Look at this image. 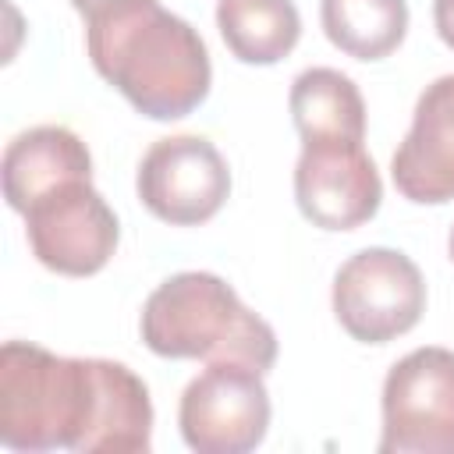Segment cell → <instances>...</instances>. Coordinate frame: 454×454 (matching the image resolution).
Returning <instances> with one entry per match:
<instances>
[{"label": "cell", "instance_id": "obj_1", "mask_svg": "<svg viewBox=\"0 0 454 454\" xmlns=\"http://www.w3.org/2000/svg\"><path fill=\"white\" fill-rule=\"evenodd\" d=\"M0 443L25 454H145L153 401L124 362L67 358L7 340L0 348Z\"/></svg>", "mask_w": 454, "mask_h": 454}, {"label": "cell", "instance_id": "obj_2", "mask_svg": "<svg viewBox=\"0 0 454 454\" xmlns=\"http://www.w3.org/2000/svg\"><path fill=\"white\" fill-rule=\"evenodd\" d=\"M92 67L145 117H188L213 82L202 35L160 0H114L85 14Z\"/></svg>", "mask_w": 454, "mask_h": 454}, {"label": "cell", "instance_id": "obj_3", "mask_svg": "<svg viewBox=\"0 0 454 454\" xmlns=\"http://www.w3.org/2000/svg\"><path fill=\"white\" fill-rule=\"evenodd\" d=\"M142 340L160 358L245 362L266 372L277 362V333L216 273L167 277L142 309Z\"/></svg>", "mask_w": 454, "mask_h": 454}, {"label": "cell", "instance_id": "obj_4", "mask_svg": "<svg viewBox=\"0 0 454 454\" xmlns=\"http://www.w3.org/2000/svg\"><path fill=\"white\" fill-rule=\"evenodd\" d=\"M380 454H454V351L415 348L383 380Z\"/></svg>", "mask_w": 454, "mask_h": 454}, {"label": "cell", "instance_id": "obj_5", "mask_svg": "<svg viewBox=\"0 0 454 454\" xmlns=\"http://www.w3.org/2000/svg\"><path fill=\"white\" fill-rule=\"evenodd\" d=\"M426 312V280L397 248H362L333 277V316L362 344L408 333Z\"/></svg>", "mask_w": 454, "mask_h": 454}, {"label": "cell", "instance_id": "obj_6", "mask_svg": "<svg viewBox=\"0 0 454 454\" xmlns=\"http://www.w3.org/2000/svg\"><path fill=\"white\" fill-rule=\"evenodd\" d=\"M177 426L199 454H248L266 440L270 394L245 362H209L181 394Z\"/></svg>", "mask_w": 454, "mask_h": 454}, {"label": "cell", "instance_id": "obj_7", "mask_svg": "<svg viewBox=\"0 0 454 454\" xmlns=\"http://www.w3.org/2000/svg\"><path fill=\"white\" fill-rule=\"evenodd\" d=\"M21 216L32 255L64 277L99 273L121 238L117 216L92 181H67L46 192Z\"/></svg>", "mask_w": 454, "mask_h": 454}, {"label": "cell", "instance_id": "obj_8", "mask_svg": "<svg viewBox=\"0 0 454 454\" xmlns=\"http://www.w3.org/2000/svg\"><path fill=\"white\" fill-rule=\"evenodd\" d=\"M142 206L170 227H199L231 195V170L202 135H170L149 145L135 177Z\"/></svg>", "mask_w": 454, "mask_h": 454}, {"label": "cell", "instance_id": "obj_9", "mask_svg": "<svg viewBox=\"0 0 454 454\" xmlns=\"http://www.w3.org/2000/svg\"><path fill=\"white\" fill-rule=\"evenodd\" d=\"M383 181L362 142H301L294 202L323 231H355L376 216Z\"/></svg>", "mask_w": 454, "mask_h": 454}, {"label": "cell", "instance_id": "obj_10", "mask_svg": "<svg viewBox=\"0 0 454 454\" xmlns=\"http://www.w3.org/2000/svg\"><path fill=\"white\" fill-rule=\"evenodd\" d=\"M390 177L408 202L440 206L454 199V74L422 89L411 128L390 160Z\"/></svg>", "mask_w": 454, "mask_h": 454}, {"label": "cell", "instance_id": "obj_11", "mask_svg": "<svg viewBox=\"0 0 454 454\" xmlns=\"http://www.w3.org/2000/svg\"><path fill=\"white\" fill-rule=\"evenodd\" d=\"M0 170L7 206L14 213H25L35 199L67 181H92V156L71 128L39 124L7 142Z\"/></svg>", "mask_w": 454, "mask_h": 454}, {"label": "cell", "instance_id": "obj_12", "mask_svg": "<svg viewBox=\"0 0 454 454\" xmlns=\"http://www.w3.org/2000/svg\"><path fill=\"white\" fill-rule=\"evenodd\" d=\"M291 121L301 142H362L365 99L358 85L333 67H309L291 82Z\"/></svg>", "mask_w": 454, "mask_h": 454}, {"label": "cell", "instance_id": "obj_13", "mask_svg": "<svg viewBox=\"0 0 454 454\" xmlns=\"http://www.w3.org/2000/svg\"><path fill=\"white\" fill-rule=\"evenodd\" d=\"M216 28L241 64H277L301 35V18L291 0H220Z\"/></svg>", "mask_w": 454, "mask_h": 454}, {"label": "cell", "instance_id": "obj_14", "mask_svg": "<svg viewBox=\"0 0 454 454\" xmlns=\"http://www.w3.org/2000/svg\"><path fill=\"white\" fill-rule=\"evenodd\" d=\"M319 21L326 39L355 60H383L404 43L408 4L404 0H319Z\"/></svg>", "mask_w": 454, "mask_h": 454}, {"label": "cell", "instance_id": "obj_15", "mask_svg": "<svg viewBox=\"0 0 454 454\" xmlns=\"http://www.w3.org/2000/svg\"><path fill=\"white\" fill-rule=\"evenodd\" d=\"M433 25H436V35L454 50V0H436L433 4Z\"/></svg>", "mask_w": 454, "mask_h": 454}, {"label": "cell", "instance_id": "obj_16", "mask_svg": "<svg viewBox=\"0 0 454 454\" xmlns=\"http://www.w3.org/2000/svg\"><path fill=\"white\" fill-rule=\"evenodd\" d=\"M106 4H114V0H71V7L85 18V14H92V11H99V7H106Z\"/></svg>", "mask_w": 454, "mask_h": 454}, {"label": "cell", "instance_id": "obj_17", "mask_svg": "<svg viewBox=\"0 0 454 454\" xmlns=\"http://www.w3.org/2000/svg\"><path fill=\"white\" fill-rule=\"evenodd\" d=\"M447 252H450V262H454V227H450V238H447Z\"/></svg>", "mask_w": 454, "mask_h": 454}]
</instances>
